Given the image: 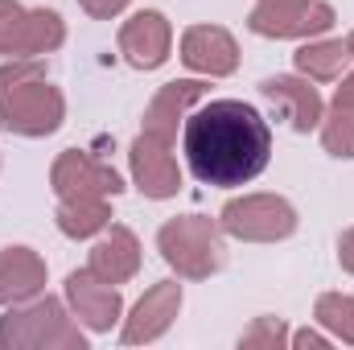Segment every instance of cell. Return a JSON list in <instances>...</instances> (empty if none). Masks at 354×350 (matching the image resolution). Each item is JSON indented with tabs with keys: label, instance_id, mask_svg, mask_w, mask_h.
<instances>
[{
	"label": "cell",
	"instance_id": "obj_15",
	"mask_svg": "<svg viewBox=\"0 0 354 350\" xmlns=\"http://www.w3.org/2000/svg\"><path fill=\"white\" fill-rule=\"evenodd\" d=\"M46 288V260L29 248H4L0 252V305L29 301Z\"/></svg>",
	"mask_w": 354,
	"mask_h": 350
},
{
	"label": "cell",
	"instance_id": "obj_4",
	"mask_svg": "<svg viewBox=\"0 0 354 350\" xmlns=\"http://www.w3.org/2000/svg\"><path fill=\"white\" fill-rule=\"evenodd\" d=\"M0 347L4 350H83L87 347V338H83V330L66 317V309H62V301H54V297H41V301H33V305H25V309H12V313H4L0 317Z\"/></svg>",
	"mask_w": 354,
	"mask_h": 350
},
{
	"label": "cell",
	"instance_id": "obj_7",
	"mask_svg": "<svg viewBox=\"0 0 354 350\" xmlns=\"http://www.w3.org/2000/svg\"><path fill=\"white\" fill-rule=\"evenodd\" d=\"M248 25L260 37H313L334 25V8L326 0H256Z\"/></svg>",
	"mask_w": 354,
	"mask_h": 350
},
{
	"label": "cell",
	"instance_id": "obj_8",
	"mask_svg": "<svg viewBox=\"0 0 354 350\" xmlns=\"http://www.w3.org/2000/svg\"><path fill=\"white\" fill-rule=\"evenodd\" d=\"M50 181H54L58 198H115L124 190V181L111 165H103L99 157L79 153V149H66L54 161Z\"/></svg>",
	"mask_w": 354,
	"mask_h": 350
},
{
	"label": "cell",
	"instance_id": "obj_21",
	"mask_svg": "<svg viewBox=\"0 0 354 350\" xmlns=\"http://www.w3.org/2000/svg\"><path fill=\"white\" fill-rule=\"evenodd\" d=\"M322 145H326V153H334L342 161L354 157V107L334 103L330 116H322Z\"/></svg>",
	"mask_w": 354,
	"mask_h": 350
},
{
	"label": "cell",
	"instance_id": "obj_13",
	"mask_svg": "<svg viewBox=\"0 0 354 350\" xmlns=\"http://www.w3.org/2000/svg\"><path fill=\"white\" fill-rule=\"evenodd\" d=\"M181 62L198 75L218 79V75H231L239 66V46L223 25H194L181 37Z\"/></svg>",
	"mask_w": 354,
	"mask_h": 350
},
{
	"label": "cell",
	"instance_id": "obj_11",
	"mask_svg": "<svg viewBox=\"0 0 354 350\" xmlns=\"http://www.w3.org/2000/svg\"><path fill=\"white\" fill-rule=\"evenodd\" d=\"M169 42H174V29L161 12H136L124 21L120 29V54L136 66V71H157L165 58H169Z\"/></svg>",
	"mask_w": 354,
	"mask_h": 350
},
{
	"label": "cell",
	"instance_id": "obj_1",
	"mask_svg": "<svg viewBox=\"0 0 354 350\" xmlns=\"http://www.w3.org/2000/svg\"><path fill=\"white\" fill-rule=\"evenodd\" d=\"M185 161L206 185H243L264 174L272 153V132L264 116L239 99H214L185 116L181 132Z\"/></svg>",
	"mask_w": 354,
	"mask_h": 350
},
{
	"label": "cell",
	"instance_id": "obj_12",
	"mask_svg": "<svg viewBox=\"0 0 354 350\" xmlns=\"http://www.w3.org/2000/svg\"><path fill=\"white\" fill-rule=\"evenodd\" d=\"M177 309H181V284H177V280H157V284L136 301V309H132V317L124 322V334H120V338H124L128 347L161 338V334L174 326Z\"/></svg>",
	"mask_w": 354,
	"mask_h": 350
},
{
	"label": "cell",
	"instance_id": "obj_26",
	"mask_svg": "<svg viewBox=\"0 0 354 350\" xmlns=\"http://www.w3.org/2000/svg\"><path fill=\"white\" fill-rule=\"evenodd\" d=\"M334 103H342V107H354V75H346V83L338 87V99Z\"/></svg>",
	"mask_w": 354,
	"mask_h": 350
},
{
	"label": "cell",
	"instance_id": "obj_10",
	"mask_svg": "<svg viewBox=\"0 0 354 350\" xmlns=\"http://www.w3.org/2000/svg\"><path fill=\"white\" fill-rule=\"evenodd\" d=\"M66 301H71L75 317H79L87 330H99V334H103V330H111V326L120 322V313H124L120 293H115L107 280H99L91 268L66 276Z\"/></svg>",
	"mask_w": 354,
	"mask_h": 350
},
{
	"label": "cell",
	"instance_id": "obj_14",
	"mask_svg": "<svg viewBox=\"0 0 354 350\" xmlns=\"http://www.w3.org/2000/svg\"><path fill=\"white\" fill-rule=\"evenodd\" d=\"M260 91H264V99L276 103V111H280L297 132H309V128L322 124V95H317V87H309L305 79H284V75H276V79H264Z\"/></svg>",
	"mask_w": 354,
	"mask_h": 350
},
{
	"label": "cell",
	"instance_id": "obj_19",
	"mask_svg": "<svg viewBox=\"0 0 354 350\" xmlns=\"http://www.w3.org/2000/svg\"><path fill=\"white\" fill-rule=\"evenodd\" d=\"M346 62H351L346 42H309V46L297 50V71L309 75V79H322V83L326 79H338Z\"/></svg>",
	"mask_w": 354,
	"mask_h": 350
},
{
	"label": "cell",
	"instance_id": "obj_25",
	"mask_svg": "<svg viewBox=\"0 0 354 350\" xmlns=\"http://www.w3.org/2000/svg\"><path fill=\"white\" fill-rule=\"evenodd\" d=\"M292 347H326V338L317 330H301V334H292Z\"/></svg>",
	"mask_w": 354,
	"mask_h": 350
},
{
	"label": "cell",
	"instance_id": "obj_5",
	"mask_svg": "<svg viewBox=\"0 0 354 350\" xmlns=\"http://www.w3.org/2000/svg\"><path fill=\"white\" fill-rule=\"evenodd\" d=\"M218 227L248 243H276L297 231V210L276 194H248V198H235L223 206Z\"/></svg>",
	"mask_w": 354,
	"mask_h": 350
},
{
	"label": "cell",
	"instance_id": "obj_3",
	"mask_svg": "<svg viewBox=\"0 0 354 350\" xmlns=\"http://www.w3.org/2000/svg\"><path fill=\"white\" fill-rule=\"evenodd\" d=\"M157 248L165 264L185 280H206L223 268V227L206 214H185L169 219L157 231Z\"/></svg>",
	"mask_w": 354,
	"mask_h": 350
},
{
	"label": "cell",
	"instance_id": "obj_27",
	"mask_svg": "<svg viewBox=\"0 0 354 350\" xmlns=\"http://www.w3.org/2000/svg\"><path fill=\"white\" fill-rule=\"evenodd\" d=\"M346 50H351V58H354V33H351V37H346Z\"/></svg>",
	"mask_w": 354,
	"mask_h": 350
},
{
	"label": "cell",
	"instance_id": "obj_6",
	"mask_svg": "<svg viewBox=\"0 0 354 350\" xmlns=\"http://www.w3.org/2000/svg\"><path fill=\"white\" fill-rule=\"evenodd\" d=\"M66 37L62 17L50 8H21L17 0H0V54L37 58L58 50Z\"/></svg>",
	"mask_w": 354,
	"mask_h": 350
},
{
	"label": "cell",
	"instance_id": "obj_23",
	"mask_svg": "<svg viewBox=\"0 0 354 350\" xmlns=\"http://www.w3.org/2000/svg\"><path fill=\"white\" fill-rule=\"evenodd\" d=\"M79 4L87 8L91 17H99V21H107V17H115V12L128 8V0H79Z\"/></svg>",
	"mask_w": 354,
	"mask_h": 350
},
{
	"label": "cell",
	"instance_id": "obj_16",
	"mask_svg": "<svg viewBox=\"0 0 354 350\" xmlns=\"http://www.w3.org/2000/svg\"><path fill=\"white\" fill-rule=\"evenodd\" d=\"M87 268L99 276V280H107V284L132 280L136 268H140V243H136V235H132L128 227H111V231L91 248Z\"/></svg>",
	"mask_w": 354,
	"mask_h": 350
},
{
	"label": "cell",
	"instance_id": "obj_9",
	"mask_svg": "<svg viewBox=\"0 0 354 350\" xmlns=\"http://www.w3.org/2000/svg\"><path fill=\"white\" fill-rule=\"evenodd\" d=\"M132 177L145 190V198H174L181 190V169L174 161V140L157 132H140L132 145Z\"/></svg>",
	"mask_w": 354,
	"mask_h": 350
},
{
	"label": "cell",
	"instance_id": "obj_17",
	"mask_svg": "<svg viewBox=\"0 0 354 350\" xmlns=\"http://www.w3.org/2000/svg\"><path fill=\"white\" fill-rule=\"evenodd\" d=\"M206 95V83L198 79H177V83H165L157 91V99L149 103L145 111V132H157V136H177V120Z\"/></svg>",
	"mask_w": 354,
	"mask_h": 350
},
{
	"label": "cell",
	"instance_id": "obj_2",
	"mask_svg": "<svg viewBox=\"0 0 354 350\" xmlns=\"http://www.w3.org/2000/svg\"><path fill=\"white\" fill-rule=\"evenodd\" d=\"M62 91L46 79V71L33 58L0 66V128L21 136H50L62 128Z\"/></svg>",
	"mask_w": 354,
	"mask_h": 350
},
{
	"label": "cell",
	"instance_id": "obj_22",
	"mask_svg": "<svg viewBox=\"0 0 354 350\" xmlns=\"http://www.w3.org/2000/svg\"><path fill=\"white\" fill-rule=\"evenodd\" d=\"M288 342V330H284V322L280 317H256V326L239 338V347H268V350H280Z\"/></svg>",
	"mask_w": 354,
	"mask_h": 350
},
{
	"label": "cell",
	"instance_id": "obj_20",
	"mask_svg": "<svg viewBox=\"0 0 354 350\" xmlns=\"http://www.w3.org/2000/svg\"><path fill=\"white\" fill-rule=\"evenodd\" d=\"M313 317H317L334 338H342V342L354 347V297H346V293H326V297H317Z\"/></svg>",
	"mask_w": 354,
	"mask_h": 350
},
{
	"label": "cell",
	"instance_id": "obj_24",
	"mask_svg": "<svg viewBox=\"0 0 354 350\" xmlns=\"http://www.w3.org/2000/svg\"><path fill=\"white\" fill-rule=\"evenodd\" d=\"M338 264H342L346 272H354V227L338 239Z\"/></svg>",
	"mask_w": 354,
	"mask_h": 350
},
{
	"label": "cell",
	"instance_id": "obj_18",
	"mask_svg": "<svg viewBox=\"0 0 354 350\" xmlns=\"http://www.w3.org/2000/svg\"><path fill=\"white\" fill-rule=\"evenodd\" d=\"M107 223H111L107 198H62V206H58V231L71 239H91Z\"/></svg>",
	"mask_w": 354,
	"mask_h": 350
}]
</instances>
